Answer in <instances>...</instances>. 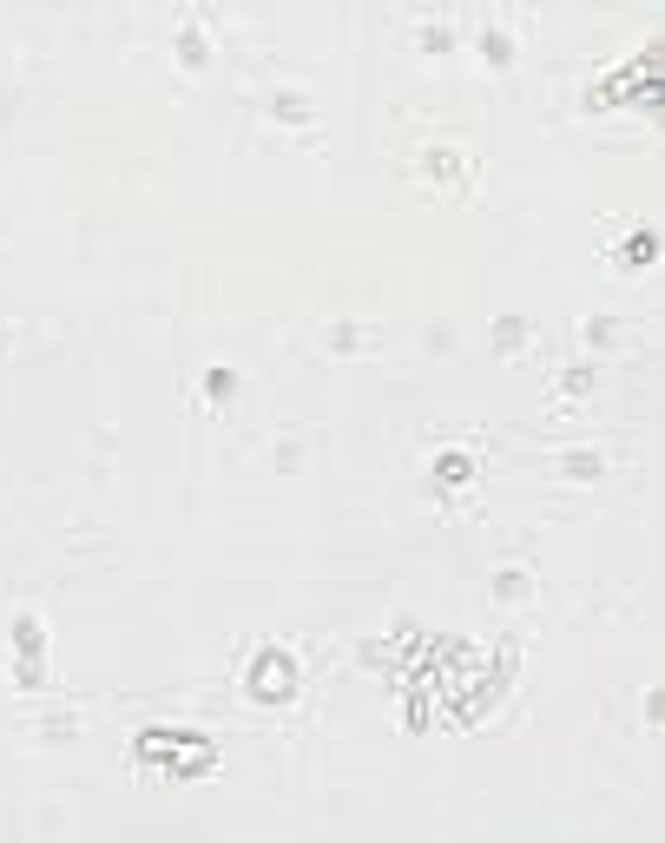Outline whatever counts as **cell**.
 <instances>
[{
  "label": "cell",
  "instance_id": "1",
  "mask_svg": "<svg viewBox=\"0 0 665 843\" xmlns=\"http://www.w3.org/2000/svg\"><path fill=\"white\" fill-rule=\"evenodd\" d=\"M244 685H251L257 699H284V692H290V653H284V646L257 653V659H251V672H244Z\"/></svg>",
  "mask_w": 665,
  "mask_h": 843
},
{
  "label": "cell",
  "instance_id": "2",
  "mask_svg": "<svg viewBox=\"0 0 665 843\" xmlns=\"http://www.w3.org/2000/svg\"><path fill=\"white\" fill-rule=\"evenodd\" d=\"M270 112L290 119V126H303V119H310V99H303L297 86H270Z\"/></svg>",
  "mask_w": 665,
  "mask_h": 843
},
{
  "label": "cell",
  "instance_id": "3",
  "mask_svg": "<svg viewBox=\"0 0 665 843\" xmlns=\"http://www.w3.org/2000/svg\"><path fill=\"white\" fill-rule=\"evenodd\" d=\"M560 475H567V481H593V475H600V448H567V455H560Z\"/></svg>",
  "mask_w": 665,
  "mask_h": 843
},
{
  "label": "cell",
  "instance_id": "4",
  "mask_svg": "<svg viewBox=\"0 0 665 843\" xmlns=\"http://www.w3.org/2000/svg\"><path fill=\"white\" fill-rule=\"evenodd\" d=\"M422 165H428L435 178H461V152H455V145H428Z\"/></svg>",
  "mask_w": 665,
  "mask_h": 843
},
{
  "label": "cell",
  "instance_id": "5",
  "mask_svg": "<svg viewBox=\"0 0 665 843\" xmlns=\"http://www.w3.org/2000/svg\"><path fill=\"white\" fill-rule=\"evenodd\" d=\"M435 481H442V488H461V481H475V462H468V455H442V462H435Z\"/></svg>",
  "mask_w": 665,
  "mask_h": 843
},
{
  "label": "cell",
  "instance_id": "6",
  "mask_svg": "<svg viewBox=\"0 0 665 843\" xmlns=\"http://www.w3.org/2000/svg\"><path fill=\"white\" fill-rule=\"evenodd\" d=\"M14 639H20V659H33V653H40V620H33V613H20V620H14Z\"/></svg>",
  "mask_w": 665,
  "mask_h": 843
},
{
  "label": "cell",
  "instance_id": "7",
  "mask_svg": "<svg viewBox=\"0 0 665 843\" xmlns=\"http://www.w3.org/2000/svg\"><path fill=\"white\" fill-rule=\"evenodd\" d=\"M494 593H501V600H521V593H527V573L521 567H501V573H494Z\"/></svg>",
  "mask_w": 665,
  "mask_h": 843
},
{
  "label": "cell",
  "instance_id": "8",
  "mask_svg": "<svg viewBox=\"0 0 665 843\" xmlns=\"http://www.w3.org/2000/svg\"><path fill=\"white\" fill-rule=\"evenodd\" d=\"M481 47H488V60H507V33L494 27V20H488V27H481Z\"/></svg>",
  "mask_w": 665,
  "mask_h": 843
},
{
  "label": "cell",
  "instance_id": "9",
  "mask_svg": "<svg viewBox=\"0 0 665 843\" xmlns=\"http://www.w3.org/2000/svg\"><path fill=\"white\" fill-rule=\"evenodd\" d=\"M494 343H501V350H514V343H521V317H501V323H494Z\"/></svg>",
  "mask_w": 665,
  "mask_h": 843
},
{
  "label": "cell",
  "instance_id": "10",
  "mask_svg": "<svg viewBox=\"0 0 665 843\" xmlns=\"http://www.w3.org/2000/svg\"><path fill=\"white\" fill-rule=\"evenodd\" d=\"M330 343H336V350H356V343H363V330H356V323H336Z\"/></svg>",
  "mask_w": 665,
  "mask_h": 843
}]
</instances>
